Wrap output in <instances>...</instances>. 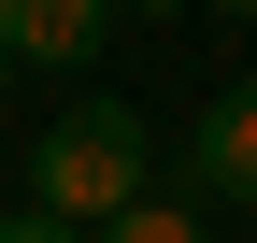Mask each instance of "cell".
Segmentation results:
<instances>
[{"instance_id": "cell-2", "label": "cell", "mask_w": 257, "mask_h": 243, "mask_svg": "<svg viewBox=\"0 0 257 243\" xmlns=\"http://www.w3.org/2000/svg\"><path fill=\"white\" fill-rule=\"evenodd\" d=\"M186 172H200V200L257 215V86H214V100H200V129H186Z\"/></svg>"}, {"instance_id": "cell-7", "label": "cell", "mask_w": 257, "mask_h": 243, "mask_svg": "<svg viewBox=\"0 0 257 243\" xmlns=\"http://www.w3.org/2000/svg\"><path fill=\"white\" fill-rule=\"evenodd\" d=\"M214 15H243V29H257V0H214Z\"/></svg>"}, {"instance_id": "cell-8", "label": "cell", "mask_w": 257, "mask_h": 243, "mask_svg": "<svg viewBox=\"0 0 257 243\" xmlns=\"http://www.w3.org/2000/svg\"><path fill=\"white\" fill-rule=\"evenodd\" d=\"M0 86H15V43H0Z\"/></svg>"}, {"instance_id": "cell-5", "label": "cell", "mask_w": 257, "mask_h": 243, "mask_svg": "<svg viewBox=\"0 0 257 243\" xmlns=\"http://www.w3.org/2000/svg\"><path fill=\"white\" fill-rule=\"evenodd\" d=\"M0 243H86V229H57V215H0Z\"/></svg>"}, {"instance_id": "cell-3", "label": "cell", "mask_w": 257, "mask_h": 243, "mask_svg": "<svg viewBox=\"0 0 257 243\" xmlns=\"http://www.w3.org/2000/svg\"><path fill=\"white\" fill-rule=\"evenodd\" d=\"M114 29V0H0V43H15V72H86Z\"/></svg>"}, {"instance_id": "cell-6", "label": "cell", "mask_w": 257, "mask_h": 243, "mask_svg": "<svg viewBox=\"0 0 257 243\" xmlns=\"http://www.w3.org/2000/svg\"><path fill=\"white\" fill-rule=\"evenodd\" d=\"M114 15H186V0H114Z\"/></svg>"}, {"instance_id": "cell-4", "label": "cell", "mask_w": 257, "mask_h": 243, "mask_svg": "<svg viewBox=\"0 0 257 243\" xmlns=\"http://www.w3.org/2000/svg\"><path fill=\"white\" fill-rule=\"evenodd\" d=\"M86 243H214V229H200V215H172V200H128V215H114V229H86Z\"/></svg>"}, {"instance_id": "cell-1", "label": "cell", "mask_w": 257, "mask_h": 243, "mask_svg": "<svg viewBox=\"0 0 257 243\" xmlns=\"http://www.w3.org/2000/svg\"><path fill=\"white\" fill-rule=\"evenodd\" d=\"M143 172H157V129H143L128 100H57V129L29 143V215L114 229L128 200H143Z\"/></svg>"}]
</instances>
